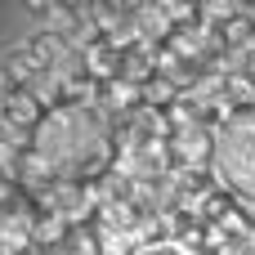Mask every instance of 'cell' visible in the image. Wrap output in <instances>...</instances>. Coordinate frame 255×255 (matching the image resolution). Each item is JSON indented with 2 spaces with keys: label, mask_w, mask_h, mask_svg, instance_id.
<instances>
[{
  "label": "cell",
  "mask_w": 255,
  "mask_h": 255,
  "mask_svg": "<svg viewBox=\"0 0 255 255\" xmlns=\"http://www.w3.org/2000/svg\"><path fill=\"white\" fill-rule=\"evenodd\" d=\"M148 255H170V251H148Z\"/></svg>",
  "instance_id": "cell-3"
},
{
  "label": "cell",
  "mask_w": 255,
  "mask_h": 255,
  "mask_svg": "<svg viewBox=\"0 0 255 255\" xmlns=\"http://www.w3.org/2000/svg\"><path fill=\"white\" fill-rule=\"evenodd\" d=\"M108 143H112V126L94 103H67L49 112L36 130V157L58 175H81L99 166Z\"/></svg>",
  "instance_id": "cell-1"
},
{
  "label": "cell",
  "mask_w": 255,
  "mask_h": 255,
  "mask_svg": "<svg viewBox=\"0 0 255 255\" xmlns=\"http://www.w3.org/2000/svg\"><path fill=\"white\" fill-rule=\"evenodd\" d=\"M215 170L229 188L255 197V108H242L215 134Z\"/></svg>",
  "instance_id": "cell-2"
}]
</instances>
